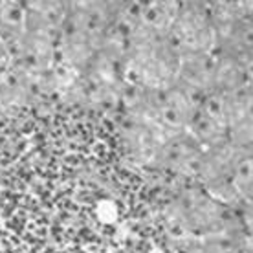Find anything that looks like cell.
<instances>
[{"label": "cell", "instance_id": "obj_1", "mask_svg": "<svg viewBox=\"0 0 253 253\" xmlns=\"http://www.w3.org/2000/svg\"><path fill=\"white\" fill-rule=\"evenodd\" d=\"M169 41L178 53H209L216 50L211 17L202 4H180Z\"/></svg>", "mask_w": 253, "mask_h": 253}, {"label": "cell", "instance_id": "obj_2", "mask_svg": "<svg viewBox=\"0 0 253 253\" xmlns=\"http://www.w3.org/2000/svg\"><path fill=\"white\" fill-rule=\"evenodd\" d=\"M26 35V6L0 4V42L6 51L15 53Z\"/></svg>", "mask_w": 253, "mask_h": 253}]
</instances>
